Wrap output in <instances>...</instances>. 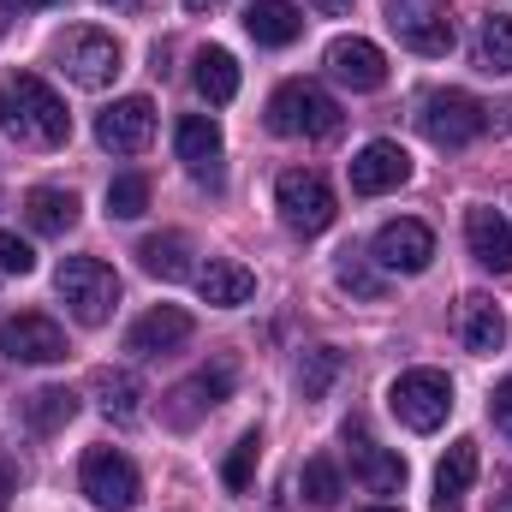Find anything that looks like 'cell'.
<instances>
[{"label":"cell","instance_id":"6da1fadb","mask_svg":"<svg viewBox=\"0 0 512 512\" xmlns=\"http://www.w3.org/2000/svg\"><path fill=\"white\" fill-rule=\"evenodd\" d=\"M0 131L30 149H60L72 137V114L36 72H12L0 78Z\"/></svg>","mask_w":512,"mask_h":512},{"label":"cell","instance_id":"7a4b0ae2","mask_svg":"<svg viewBox=\"0 0 512 512\" xmlns=\"http://www.w3.org/2000/svg\"><path fill=\"white\" fill-rule=\"evenodd\" d=\"M268 131L274 137H334L340 131V102L310 78H286L268 96Z\"/></svg>","mask_w":512,"mask_h":512},{"label":"cell","instance_id":"3957f363","mask_svg":"<svg viewBox=\"0 0 512 512\" xmlns=\"http://www.w3.org/2000/svg\"><path fill=\"white\" fill-rule=\"evenodd\" d=\"M54 286H60L66 310H72L84 328H102V322L114 316V304H120V274H114L102 256H66Z\"/></svg>","mask_w":512,"mask_h":512},{"label":"cell","instance_id":"277c9868","mask_svg":"<svg viewBox=\"0 0 512 512\" xmlns=\"http://www.w3.org/2000/svg\"><path fill=\"white\" fill-rule=\"evenodd\" d=\"M54 66L78 84V90H108L120 78V42L96 24H78L54 42Z\"/></svg>","mask_w":512,"mask_h":512},{"label":"cell","instance_id":"5b68a950","mask_svg":"<svg viewBox=\"0 0 512 512\" xmlns=\"http://www.w3.org/2000/svg\"><path fill=\"white\" fill-rule=\"evenodd\" d=\"M274 209H280V221H286L292 233H304V239L328 233V227H334V215H340V203H334L328 179H322V173H310V167L280 173V185H274Z\"/></svg>","mask_w":512,"mask_h":512},{"label":"cell","instance_id":"8992f818","mask_svg":"<svg viewBox=\"0 0 512 512\" xmlns=\"http://www.w3.org/2000/svg\"><path fill=\"white\" fill-rule=\"evenodd\" d=\"M387 411H393L405 429L435 435V429L447 423V411H453V382H447L441 370H405L399 382L387 387Z\"/></svg>","mask_w":512,"mask_h":512},{"label":"cell","instance_id":"52a82bcc","mask_svg":"<svg viewBox=\"0 0 512 512\" xmlns=\"http://www.w3.org/2000/svg\"><path fill=\"white\" fill-rule=\"evenodd\" d=\"M417 126H423V137H429L435 149H465V143H477V137L489 131V108H483L477 96H465V90H435V96L423 102Z\"/></svg>","mask_w":512,"mask_h":512},{"label":"cell","instance_id":"ba28073f","mask_svg":"<svg viewBox=\"0 0 512 512\" xmlns=\"http://www.w3.org/2000/svg\"><path fill=\"white\" fill-rule=\"evenodd\" d=\"M78 483H84V495L102 512H131L137 495H143V477H137V465L120 447H90L84 465H78Z\"/></svg>","mask_w":512,"mask_h":512},{"label":"cell","instance_id":"9c48e42d","mask_svg":"<svg viewBox=\"0 0 512 512\" xmlns=\"http://www.w3.org/2000/svg\"><path fill=\"white\" fill-rule=\"evenodd\" d=\"M387 24L411 54H429V60L453 54V18L441 0H387Z\"/></svg>","mask_w":512,"mask_h":512},{"label":"cell","instance_id":"30bf717a","mask_svg":"<svg viewBox=\"0 0 512 512\" xmlns=\"http://www.w3.org/2000/svg\"><path fill=\"white\" fill-rule=\"evenodd\" d=\"M0 352L12 364H60L66 358V334H60V322L24 310V316H6L0 322Z\"/></svg>","mask_w":512,"mask_h":512},{"label":"cell","instance_id":"8fae6325","mask_svg":"<svg viewBox=\"0 0 512 512\" xmlns=\"http://www.w3.org/2000/svg\"><path fill=\"white\" fill-rule=\"evenodd\" d=\"M155 137V102L149 96H120L114 108H102L96 120V143L114 149V155H143Z\"/></svg>","mask_w":512,"mask_h":512},{"label":"cell","instance_id":"7c38bea8","mask_svg":"<svg viewBox=\"0 0 512 512\" xmlns=\"http://www.w3.org/2000/svg\"><path fill=\"white\" fill-rule=\"evenodd\" d=\"M411 179V155L393 143V137H376L352 155V191L358 197H382V191H399Z\"/></svg>","mask_w":512,"mask_h":512},{"label":"cell","instance_id":"4fadbf2b","mask_svg":"<svg viewBox=\"0 0 512 512\" xmlns=\"http://www.w3.org/2000/svg\"><path fill=\"white\" fill-rule=\"evenodd\" d=\"M191 316L179 310V304H155L149 316H137L131 322V334H126V352L131 358H167V352H179L185 340H191Z\"/></svg>","mask_w":512,"mask_h":512},{"label":"cell","instance_id":"5bb4252c","mask_svg":"<svg viewBox=\"0 0 512 512\" xmlns=\"http://www.w3.org/2000/svg\"><path fill=\"white\" fill-rule=\"evenodd\" d=\"M227 393H233V364H215V370H197L191 382L173 387L161 411H167V423H173V429H191V423H197L203 411H215Z\"/></svg>","mask_w":512,"mask_h":512},{"label":"cell","instance_id":"9a60e30c","mask_svg":"<svg viewBox=\"0 0 512 512\" xmlns=\"http://www.w3.org/2000/svg\"><path fill=\"white\" fill-rule=\"evenodd\" d=\"M376 262L387 274H423L435 262V233L423 221H387L376 233Z\"/></svg>","mask_w":512,"mask_h":512},{"label":"cell","instance_id":"2e32d148","mask_svg":"<svg viewBox=\"0 0 512 512\" xmlns=\"http://www.w3.org/2000/svg\"><path fill=\"white\" fill-rule=\"evenodd\" d=\"M328 72H334L346 90L370 96V90L387 84V54L376 48V42H364V36H340V42L328 48Z\"/></svg>","mask_w":512,"mask_h":512},{"label":"cell","instance_id":"e0dca14e","mask_svg":"<svg viewBox=\"0 0 512 512\" xmlns=\"http://www.w3.org/2000/svg\"><path fill=\"white\" fill-rule=\"evenodd\" d=\"M346 441H352V477L370 489V495H399L405 489V459L393 447H376L364 429L346 423Z\"/></svg>","mask_w":512,"mask_h":512},{"label":"cell","instance_id":"ac0fdd59","mask_svg":"<svg viewBox=\"0 0 512 512\" xmlns=\"http://www.w3.org/2000/svg\"><path fill=\"white\" fill-rule=\"evenodd\" d=\"M477 441L471 435H459L453 447H447V459L435 465V512H465V495H471V483H477Z\"/></svg>","mask_w":512,"mask_h":512},{"label":"cell","instance_id":"d6986e66","mask_svg":"<svg viewBox=\"0 0 512 512\" xmlns=\"http://www.w3.org/2000/svg\"><path fill=\"white\" fill-rule=\"evenodd\" d=\"M465 245H471V256H477L483 268L507 274L512 268V221L501 209H471V215H465Z\"/></svg>","mask_w":512,"mask_h":512},{"label":"cell","instance_id":"ffe728a7","mask_svg":"<svg viewBox=\"0 0 512 512\" xmlns=\"http://www.w3.org/2000/svg\"><path fill=\"white\" fill-rule=\"evenodd\" d=\"M173 149H179V161L191 167V179H215V173H221V126H215V120H203V114L179 120Z\"/></svg>","mask_w":512,"mask_h":512},{"label":"cell","instance_id":"44dd1931","mask_svg":"<svg viewBox=\"0 0 512 512\" xmlns=\"http://www.w3.org/2000/svg\"><path fill=\"white\" fill-rule=\"evenodd\" d=\"M197 292H203V304L239 310V304H251V298H256V274L245 268V262H227V256H215L209 268H197Z\"/></svg>","mask_w":512,"mask_h":512},{"label":"cell","instance_id":"7402d4cb","mask_svg":"<svg viewBox=\"0 0 512 512\" xmlns=\"http://www.w3.org/2000/svg\"><path fill=\"white\" fill-rule=\"evenodd\" d=\"M459 334H465V352H477V358H495L501 346H507V316H501V304H489V298H465V310H459Z\"/></svg>","mask_w":512,"mask_h":512},{"label":"cell","instance_id":"603a6c76","mask_svg":"<svg viewBox=\"0 0 512 512\" xmlns=\"http://www.w3.org/2000/svg\"><path fill=\"white\" fill-rule=\"evenodd\" d=\"M24 221H30L36 233H48V239H66V233L78 227V197L60 191V185H36V191L24 197Z\"/></svg>","mask_w":512,"mask_h":512},{"label":"cell","instance_id":"cb8c5ba5","mask_svg":"<svg viewBox=\"0 0 512 512\" xmlns=\"http://www.w3.org/2000/svg\"><path fill=\"white\" fill-rule=\"evenodd\" d=\"M245 30H251L262 48H286V42H298V36H304V12H298L292 0H251Z\"/></svg>","mask_w":512,"mask_h":512},{"label":"cell","instance_id":"d4e9b609","mask_svg":"<svg viewBox=\"0 0 512 512\" xmlns=\"http://www.w3.org/2000/svg\"><path fill=\"white\" fill-rule=\"evenodd\" d=\"M191 78H197V96H203V102H215V108H227V102L239 96V60H233L227 48H203Z\"/></svg>","mask_w":512,"mask_h":512},{"label":"cell","instance_id":"484cf974","mask_svg":"<svg viewBox=\"0 0 512 512\" xmlns=\"http://www.w3.org/2000/svg\"><path fill=\"white\" fill-rule=\"evenodd\" d=\"M72 417H78V393H72V387H36V393L24 399V423H30L36 435H60Z\"/></svg>","mask_w":512,"mask_h":512},{"label":"cell","instance_id":"4316f807","mask_svg":"<svg viewBox=\"0 0 512 512\" xmlns=\"http://www.w3.org/2000/svg\"><path fill=\"white\" fill-rule=\"evenodd\" d=\"M477 72L512 78V12H489L477 30Z\"/></svg>","mask_w":512,"mask_h":512},{"label":"cell","instance_id":"83f0119b","mask_svg":"<svg viewBox=\"0 0 512 512\" xmlns=\"http://www.w3.org/2000/svg\"><path fill=\"white\" fill-rule=\"evenodd\" d=\"M137 262L149 274H161V280H185L191 274V239L185 233H155V239L137 245Z\"/></svg>","mask_w":512,"mask_h":512},{"label":"cell","instance_id":"f1b7e54d","mask_svg":"<svg viewBox=\"0 0 512 512\" xmlns=\"http://www.w3.org/2000/svg\"><path fill=\"white\" fill-rule=\"evenodd\" d=\"M96 399H102V411L114 417V423H131L137 411H143V387H137V376L131 370H96Z\"/></svg>","mask_w":512,"mask_h":512},{"label":"cell","instance_id":"f546056e","mask_svg":"<svg viewBox=\"0 0 512 512\" xmlns=\"http://www.w3.org/2000/svg\"><path fill=\"white\" fill-rule=\"evenodd\" d=\"M340 370H346V352H334V346L304 352V364H298V393H304V399H328V387L340 382Z\"/></svg>","mask_w":512,"mask_h":512},{"label":"cell","instance_id":"4dcf8cb0","mask_svg":"<svg viewBox=\"0 0 512 512\" xmlns=\"http://www.w3.org/2000/svg\"><path fill=\"white\" fill-rule=\"evenodd\" d=\"M298 495H304L310 507H334V501L346 495L340 465H334V459H304V471H298Z\"/></svg>","mask_w":512,"mask_h":512},{"label":"cell","instance_id":"1f68e13d","mask_svg":"<svg viewBox=\"0 0 512 512\" xmlns=\"http://www.w3.org/2000/svg\"><path fill=\"white\" fill-rule=\"evenodd\" d=\"M149 209V179L143 173H120L114 185H108V215L114 221H137Z\"/></svg>","mask_w":512,"mask_h":512},{"label":"cell","instance_id":"d6a6232c","mask_svg":"<svg viewBox=\"0 0 512 512\" xmlns=\"http://www.w3.org/2000/svg\"><path fill=\"white\" fill-rule=\"evenodd\" d=\"M334 280H340V286H346L352 298H370V304H376V298L387 292V280H382V274H376V268H370L364 256H352V251L340 256V268H334Z\"/></svg>","mask_w":512,"mask_h":512},{"label":"cell","instance_id":"836d02e7","mask_svg":"<svg viewBox=\"0 0 512 512\" xmlns=\"http://www.w3.org/2000/svg\"><path fill=\"white\" fill-rule=\"evenodd\" d=\"M256 459H262V435H239V447L227 453V465H221V477H227V489H251V471H256Z\"/></svg>","mask_w":512,"mask_h":512},{"label":"cell","instance_id":"e575fe53","mask_svg":"<svg viewBox=\"0 0 512 512\" xmlns=\"http://www.w3.org/2000/svg\"><path fill=\"white\" fill-rule=\"evenodd\" d=\"M30 268H36V251L18 233H0V274H30Z\"/></svg>","mask_w":512,"mask_h":512},{"label":"cell","instance_id":"d590c367","mask_svg":"<svg viewBox=\"0 0 512 512\" xmlns=\"http://www.w3.org/2000/svg\"><path fill=\"white\" fill-rule=\"evenodd\" d=\"M489 411H495V423H507V429H512V376L495 387V405H489Z\"/></svg>","mask_w":512,"mask_h":512},{"label":"cell","instance_id":"8d00e7d4","mask_svg":"<svg viewBox=\"0 0 512 512\" xmlns=\"http://www.w3.org/2000/svg\"><path fill=\"white\" fill-rule=\"evenodd\" d=\"M12 489H18V477H12V465L0 459V512H6V501H12Z\"/></svg>","mask_w":512,"mask_h":512},{"label":"cell","instance_id":"74e56055","mask_svg":"<svg viewBox=\"0 0 512 512\" xmlns=\"http://www.w3.org/2000/svg\"><path fill=\"white\" fill-rule=\"evenodd\" d=\"M36 6H54V0H0V12H36Z\"/></svg>","mask_w":512,"mask_h":512},{"label":"cell","instance_id":"f35d334b","mask_svg":"<svg viewBox=\"0 0 512 512\" xmlns=\"http://www.w3.org/2000/svg\"><path fill=\"white\" fill-rule=\"evenodd\" d=\"M495 489H501V507L495 512H512V477H495Z\"/></svg>","mask_w":512,"mask_h":512},{"label":"cell","instance_id":"ab89813d","mask_svg":"<svg viewBox=\"0 0 512 512\" xmlns=\"http://www.w3.org/2000/svg\"><path fill=\"white\" fill-rule=\"evenodd\" d=\"M316 6H322V12H334V18H340V12H352V0H316Z\"/></svg>","mask_w":512,"mask_h":512},{"label":"cell","instance_id":"60d3db41","mask_svg":"<svg viewBox=\"0 0 512 512\" xmlns=\"http://www.w3.org/2000/svg\"><path fill=\"white\" fill-rule=\"evenodd\" d=\"M191 12H221V0H185Z\"/></svg>","mask_w":512,"mask_h":512},{"label":"cell","instance_id":"b9f144b4","mask_svg":"<svg viewBox=\"0 0 512 512\" xmlns=\"http://www.w3.org/2000/svg\"><path fill=\"white\" fill-rule=\"evenodd\" d=\"M370 512H399V507H370Z\"/></svg>","mask_w":512,"mask_h":512}]
</instances>
